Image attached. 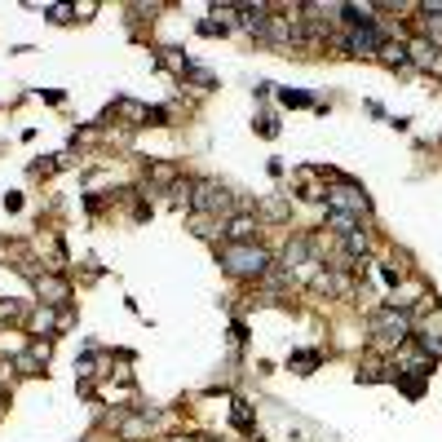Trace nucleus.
<instances>
[{
    "mask_svg": "<svg viewBox=\"0 0 442 442\" xmlns=\"http://www.w3.org/2000/svg\"><path fill=\"white\" fill-rule=\"evenodd\" d=\"M328 226H332V230H337L341 239L358 235V217H350V212H328Z\"/></svg>",
    "mask_w": 442,
    "mask_h": 442,
    "instance_id": "nucleus-9",
    "label": "nucleus"
},
{
    "mask_svg": "<svg viewBox=\"0 0 442 442\" xmlns=\"http://www.w3.org/2000/svg\"><path fill=\"white\" fill-rule=\"evenodd\" d=\"M173 442H204V438H173Z\"/></svg>",
    "mask_w": 442,
    "mask_h": 442,
    "instance_id": "nucleus-16",
    "label": "nucleus"
},
{
    "mask_svg": "<svg viewBox=\"0 0 442 442\" xmlns=\"http://www.w3.org/2000/svg\"><path fill=\"white\" fill-rule=\"evenodd\" d=\"M253 230H257V221L248 217V212H239V217L226 221V235H230L235 244H248V239H253Z\"/></svg>",
    "mask_w": 442,
    "mask_h": 442,
    "instance_id": "nucleus-8",
    "label": "nucleus"
},
{
    "mask_svg": "<svg viewBox=\"0 0 442 442\" xmlns=\"http://www.w3.org/2000/svg\"><path fill=\"white\" fill-rule=\"evenodd\" d=\"M283 102H288V106H305L309 98H305V93H283Z\"/></svg>",
    "mask_w": 442,
    "mask_h": 442,
    "instance_id": "nucleus-15",
    "label": "nucleus"
},
{
    "mask_svg": "<svg viewBox=\"0 0 442 442\" xmlns=\"http://www.w3.org/2000/svg\"><path fill=\"white\" fill-rule=\"evenodd\" d=\"M380 44H385V35H380V27L372 22V27H354L350 35H345V49L358 53V58H372L380 53Z\"/></svg>",
    "mask_w": 442,
    "mask_h": 442,
    "instance_id": "nucleus-5",
    "label": "nucleus"
},
{
    "mask_svg": "<svg viewBox=\"0 0 442 442\" xmlns=\"http://www.w3.org/2000/svg\"><path fill=\"white\" fill-rule=\"evenodd\" d=\"M58 323H67V318H58V314H49V309H40V314L31 318V328H44V332H49V328H58Z\"/></svg>",
    "mask_w": 442,
    "mask_h": 442,
    "instance_id": "nucleus-11",
    "label": "nucleus"
},
{
    "mask_svg": "<svg viewBox=\"0 0 442 442\" xmlns=\"http://www.w3.org/2000/svg\"><path fill=\"white\" fill-rule=\"evenodd\" d=\"M407 62H416V67H442V58H438V49L429 40H416V44H407Z\"/></svg>",
    "mask_w": 442,
    "mask_h": 442,
    "instance_id": "nucleus-7",
    "label": "nucleus"
},
{
    "mask_svg": "<svg viewBox=\"0 0 442 442\" xmlns=\"http://www.w3.org/2000/svg\"><path fill=\"white\" fill-rule=\"evenodd\" d=\"M151 177H155V182H173V164H160Z\"/></svg>",
    "mask_w": 442,
    "mask_h": 442,
    "instance_id": "nucleus-13",
    "label": "nucleus"
},
{
    "mask_svg": "<svg viewBox=\"0 0 442 442\" xmlns=\"http://www.w3.org/2000/svg\"><path fill=\"white\" fill-rule=\"evenodd\" d=\"M332 177V173H328ZM323 195L332 199V212H350V217H367V208H372V204H367V195H363V190H358L354 182H341V177H332V186L323 190Z\"/></svg>",
    "mask_w": 442,
    "mask_h": 442,
    "instance_id": "nucleus-2",
    "label": "nucleus"
},
{
    "mask_svg": "<svg viewBox=\"0 0 442 442\" xmlns=\"http://www.w3.org/2000/svg\"><path fill=\"white\" fill-rule=\"evenodd\" d=\"M35 292L44 296V305H67V296H71V288L62 279H44V274L35 279Z\"/></svg>",
    "mask_w": 442,
    "mask_h": 442,
    "instance_id": "nucleus-6",
    "label": "nucleus"
},
{
    "mask_svg": "<svg viewBox=\"0 0 442 442\" xmlns=\"http://www.w3.org/2000/svg\"><path fill=\"white\" fill-rule=\"evenodd\" d=\"M380 58H385L389 67H407V44H398V40H385V44H380Z\"/></svg>",
    "mask_w": 442,
    "mask_h": 442,
    "instance_id": "nucleus-10",
    "label": "nucleus"
},
{
    "mask_svg": "<svg viewBox=\"0 0 442 442\" xmlns=\"http://www.w3.org/2000/svg\"><path fill=\"white\" fill-rule=\"evenodd\" d=\"M190 190H195V199H190V204H195L199 212H230V208H235L230 190L217 186V182H195Z\"/></svg>",
    "mask_w": 442,
    "mask_h": 442,
    "instance_id": "nucleus-4",
    "label": "nucleus"
},
{
    "mask_svg": "<svg viewBox=\"0 0 442 442\" xmlns=\"http://www.w3.org/2000/svg\"><path fill=\"white\" fill-rule=\"evenodd\" d=\"M425 350H429V354H442V337H434V332H429V337H425Z\"/></svg>",
    "mask_w": 442,
    "mask_h": 442,
    "instance_id": "nucleus-14",
    "label": "nucleus"
},
{
    "mask_svg": "<svg viewBox=\"0 0 442 442\" xmlns=\"http://www.w3.org/2000/svg\"><path fill=\"white\" fill-rule=\"evenodd\" d=\"M221 266L230 274H239V279H253V274H266L270 257L257 244H230V248H221Z\"/></svg>",
    "mask_w": 442,
    "mask_h": 442,
    "instance_id": "nucleus-1",
    "label": "nucleus"
},
{
    "mask_svg": "<svg viewBox=\"0 0 442 442\" xmlns=\"http://www.w3.org/2000/svg\"><path fill=\"white\" fill-rule=\"evenodd\" d=\"M372 337H376V345H402V341L411 337L407 314H398V309H385V314H376V318H372Z\"/></svg>",
    "mask_w": 442,
    "mask_h": 442,
    "instance_id": "nucleus-3",
    "label": "nucleus"
},
{
    "mask_svg": "<svg viewBox=\"0 0 442 442\" xmlns=\"http://www.w3.org/2000/svg\"><path fill=\"white\" fill-rule=\"evenodd\" d=\"M292 367H296V372H309V367H318V354H292Z\"/></svg>",
    "mask_w": 442,
    "mask_h": 442,
    "instance_id": "nucleus-12",
    "label": "nucleus"
}]
</instances>
